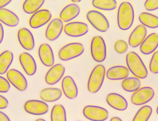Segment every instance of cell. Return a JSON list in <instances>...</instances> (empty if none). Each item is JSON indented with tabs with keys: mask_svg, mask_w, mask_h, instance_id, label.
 <instances>
[{
	"mask_svg": "<svg viewBox=\"0 0 158 121\" xmlns=\"http://www.w3.org/2000/svg\"><path fill=\"white\" fill-rule=\"evenodd\" d=\"M156 113H157L158 115V106L157 107V108H156Z\"/></svg>",
	"mask_w": 158,
	"mask_h": 121,
	"instance_id": "cell-44",
	"label": "cell"
},
{
	"mask_svg": "<svg viewBox=\"0 0 158 121\" xmlns=\"http://www.w3.org/2000/svg\"><path fill=\"white\" fill-rule=\"evenodd\" d=\"M90 52L93 59L97 63H102L106 58V46L101 36H95L91 41Z\"/></svg>",
	"mask_w": 158,
	"mask_h": 121,
	"instance_id": "cell-5",
	"label": "cell"
},
{
	"mask_svg": "<svg viewBox=\"0 0 158 121\" xmlns=\"http://www.w3.org/2000/svg\"><path fill=\"white\" fill-rule=\"evenodd\" d=\"M52 18V13L47 9L40 10L32 14L29 24L32 29H38L50 22Z\"/></svg>",
	"mask_w": 158,
	"mask_h": 121,
	"instance_id": "cell-10",
	"label": "cell"
},
{
	"mask_svg": "<svg viewBox=\"0 0 158 121\" xmlns=\"http://www.w3.org/2000/svg\"><path fill=\"white\" fill-rule=\"evenodd\" d=\"M45 0H25L23 4L24 12L28 14H32L40 10L45 3Z\"/></svg>",
	"mask_w": 158,
	"mask_h": 121,
	"instance_id": "cell-28",
	"label": "cell"
},
{
	"mask_svg": "<svg viewBox=\"0 0 158 121\" xmlns=\"http://www.w3.org/2000/svg\"><path fill=\"white\" fill-rule=\"evenodd\" d=\"M0 22L8 27H14L20 22L19 17L15 13L7 8H0Z\"/></svg>",
	"mask_w": 158,
	"mask_h": 121,
	"instance_id": "cell-25",
	"label": "cell"
},
{
	"mask_svg": "<svg viewBox=\"0 0 158 121\" xmlns=\"http://www.w3.org/2000/svg\"><path fill=\"white\" fill-rule=\"evenodd\" d=\"M144 6L147 11H155L158 9V0H146Z\"/></svg>",
	"mask_w": 158,
	"mask_h": 121,
	"instance_id": "cell-36",
	"label": "cell"
},
{
	"mask_svg": "<svg viewBox=\"0 0 158 121\" xmlns=\"http://www.w3.org/2000/svg\"><path fill=\"white\" fill-rule=\"evenodd\" d=\"M13 0H0V8H4L12 1Z\"/></svg>",
	"mask_w": 158,
	"mask_h": 121,
	"instance_id": "cell-39",
	"label": "cell"
},
{
	"mask_svg": "<svg viewBox=\"0 0 158 121\" xmlns=\"http://www.w3.org/2000/svg\"><path fill=\"white\" fill-rule=\"evenodd\" d=\"M38 56L42 64L47 67H51L55 63L54 52L47 43L41 44L38 49Z\"/></svg>",
	"mask_w": 158,
	"mask_h": 121,
	"instance_id": "cell-16",
	"label": "cell"
},
{
	"mask_svg": "<svg viewBox=\"0 0 158 121\" xmlns=\"http://www.w3.org/2000/svg\"><path fill=\"white\" fill-rule=\"evenodd\" d=\"M64 31L69 36L77 38L87 34L89 27L87 24L83 22H70L64 26Z\"/></svg>",
	"mask_w": 158,
	"mask_h": 121,
	"instance_id": "cell-12",
	"label": "cell"
},
{
	"mask_svg": "<svg viewBox=\"0 0 158 121\" xmlns=\"http://www.w3.org/2000/svg\"><path fill=\"white\" fill-rule=\"evenodd\" d=\"M17 38L19 43L25 50H32L35 48L33 35L28 29L25 27L20 29L17 33Z\"/></svg>",
	"mask_w": 158,
	"mask_h": 121,
	"instance_id": "cell-17",
	"label": "cell"
},
{
	"mask_svg": "<svg viewBox=\"0 0 158 121\" xmlns=\"http://www.w3.org/2000/svg\"><path fill=\"white\" fill-rule=\"evenodd\" d=\"M140 50L144 55L152 54L158 47V34L152 33L143 40L140 45Z\"/></svg>",
	"mask_w": 158,
	"mask_h": 121,
	"instance_id": "cell-20",
	"label": "cell"
},
{
	"mask_svg": "<svg viewBox=\"0 0 158 121\" xmlns=\"http://www.w3.org/2000/svg\"><path fill=\"white\" fill-rule=\"evenodd\" d=\"M36 121H45V119H36Z\"/></svg>",
	"mask_w": 158,
	"mask_h": 121,
	"instance_id": "cell-43",
	"label": "cell"
},
{
	"mask_svg": "<svg viewBox=\"0 0 158 121\" xmlns=\"http://www.w3.org/2000/svg\"><path fill=\"white\" fill-rule=\"evenodd\" d=\"M7 78L11 84L20 91L27 90L28 83L23 74L16 69L8 70L7 72Z\"/></svg>",
	"mask_w": 158,
	"mask_h": 121,
	"instance_id": "cell-9",
	"label": "cell"
},
{
	"mask_svg": "<svg viewBox=\"0 0 158 121\" xmlns=\"http://www.w3.org/2000/svg\"><path fill=\"white\" fill-rule=\"evenodd\" d=\"M141 86L140 79L137 77H127L121 83L122 88L127 92H135Z\"/></svg>",
	"mask_w": 158,
	"mask_h": 121,
	"instance_id": "cell-29",
	"label": "cell"
},
{
	"mask_svg": "<svg viewBox=\"0 0 158 121\" xmlns=\"http://www.w3.org/2000/svg\"><path fill=\"white\" fill-rule=\"evenodd\" d=\"M24 109L26 112L32 115H44L48 113L49 106L43 100H29L25 102Z\"/></svg>",
	"mask_w": 158,
	"mask_h": 121,
	"instance_id": "cell-11",
	"label": "cell"
},
{
	"mask_svg": "<svg viewBox=\"0 0 158 121\" xmlns=\"http://www.w3.org/2000/svg\"><path fill=\"white\" fill-rule=\"evenodd\" d=\"M111 121H122L123 120L118 117H113L111 119Z\"/></svg>",
	"mask_w": 158,
	"mask_h": 121,
	"instance_id": "cell-41",
	"label": "cell"
},
{
	"mask_svg": "<svg viewBox=\"0 0 158 121\" xmlns=\"http://www.w3.org/2000/svg\"><path fill=\"white\" fill-rule=\"evenodd\" d=\"M51 120L52 121H67L66 111L63 105L57 104L53 106L51 112Z\"/></svg>",
	"mask_w": 158,
	"mask_h": 121,
	"instance_id": "cell-31",
	"label": "cell"
},
{
	"mask_svg": "<svg viewBox=\"0 0 158 121\" xmlns=\"http://www.w3.org/2000/svg\"><path fill=\"white\" fill-rule=\"evenodd\" d=\"M19 62L24 71L29 76H33L37 71V65L34 58L28 52H22L19 55Z\"/></svg>",
	"mask_w": 158,
	"mask_h": 121,
	"instance_id": "cell-15",
	"label": "cell"
},
{
	"mask_svg": "<svg viewBox=\"0 0 158 121\" xmlns=\"http://www.w3.org/2000/svg\"><path fill=\"white\" fill-rule=\"evenodd\" d=\"M85 51V48L81 43H70L60 49L58 52L59 58L63 61H70L81 56Z\"/></svg>",
	"mask_w": 158,
	"mask_h": 121,
	"instance_id": "cell-4",
	"label": "cell"
},
{
	"mask_svg": "<svg viewBox=\"0 0 158 121\" xmlns=\"http://www.w3.org/2000/svg\"><path fill=\"white\" fill-rule=\"evenodd\" d=\"M14 59V55L10 50H5L0 54V75L8 71Z\"/></svg>",
	"mask_w": 158,
	"mask_h": 121,
	"instance_id": "cell-26",
	"label": "cell"
},
{
	"mask_svg": "<svg viewBox=\"0 0 158 121\" xmlns=\"http://www.w3.org/2000/svg\"><path fill=\"white\" fill-rule=\"evenodd\" d=\"M10 89V83L7 79L0 75V93H7Z\"/></svg>",
	"mask_w": 158,
	"mask_h": 121,
	"instance_id": "cell-35",
	"label": "cell"
},
{
	"mask_svg": "<svg viewBox=\"0 0 158 121\" xmlns=\"http://www.w3.org/2000/svg\"><path fill=\"white\" fill-rule=\"evenodd\" d=\"M152 108L150 106L146 105L142 106L135 114L133 118V121H147L150 118L152 113Z\"/></svg>",
	"mask_w": 158,
	"mask_h": 121,
	"instance_id": "cell-32",
	"label": "cell"
},
{
	"mask_svg": "<svg viewBox=\"0 0 158 121\" xmlns=\"http://www.w3.org/2000/svg\"><path fill=\"white\" fill-rule=\"evenodd\" d=\"M147 34V29L143 24L138 25L133 32L131 33L128 38V44L132 48L139 46L143 40L145 39Z\"/></svg>",
	"mask_w": 158,
	"mask_h": 121,
	"instance_id": "cell-19",
	"label": "cell"
},
{
	"mask_svg": "<svg viewBox=\"0 0 158 121\" xmlns=\"http://www.w3.org/2000/svg\"><path fill=\"white\" fill-rule=\"evenodd\" d=\"M128 49V45L125 40L119 39L114 43V49L119 54H123L126 53Z\"/></svg>",
	"mask_w": 158,
	"mask_h": 121,
	"instance_id": "cell-33",
	"label": "cell"
},
{
	"mask_svg": "<svg viewBox=\"0 0 158 121\" xmlns=\"http://www.w3.org/2000/svg\"><path fill=\"white\" fill-rule=\"evenodd\" d=\"M83 114L86 119L92 121H106L109 116L106 109L94 105L86 106L83 109Z\"/></svg>",
	"mask_w": 158,
	"mask_h": 121,
	"instance_id": "cell-7",
	"label": "cell"
},
{
	"mask_svg": "<svg viewBox=\"0 0 158 121\" xmlns=\"http://www.w3.org/2000/svg\"><path fill=\"white\" fill-rule=\"evenodd\" d=\"M86 18L89 23L100 32H106L110 29V23L107 18L98 11H88Z\"/></svg>",
	"mask_w": 158,
	"mask_h": 121,
	"instance_id": "cell-6",
	"label": "cell"
},
{
	"mask_svg": "<svg viewBox=\"0 0 158 121\" xmlns=\"http://www.w3.org/2000/svg\"><path fill=\"white\" fill-rule=\"evenodd\" d=\"M139 22L146 27L156 29L158 27V17L149 13L143 12L139 16Z\"/></svg>",
	"mask_w": 158,
	"mask_h": 121,
	"instance_id": "cell-27",
	"label": "cell"
},
{
	"mask_svg": "<svg viewBox=\"0 0 158 121\" xmlns=\"http://www.w3.org/2000/svg\"><path fill=\"white\" fill-rule=\"evenodd\" d=\"M80 13V8L75 3L67 5L60 13V18L63 23H68L76 18Z\"/></svg>",
	"mask_w": 158,
	"mask_h": 121,
	"instance_id": "cell-22",
	"label": "cell"
},
{
	"mask_svg": "<svg viewBox=\"0 0 158 121\" xmlns=\"http://www.w3.org/2000/svg\"><path fill=\"white\" fill-rule=\"evenodd\" d=\"M4 38V30L2 25L0 22V45L2 42Z\"/></svg>",
	"mask_w": 158,
	"mask_h": 121,
	"instance_id": "cell-40",
	"label": "cell"
},
{
	"mask_svg": "<svg viewBox=\"0 0 158 121\" xmlns=\"http://www.w3.org/2000/svg\"><path fill=\"white\" fill-rule=\"evenodd\" d=\"M62 91L65 96L69 99H74L78 96V88L76 82L70 75L64 77L61 82Z\"/></svg>",
	"mask_w": 158,
	"mask_h": 121,
	"instance_id": "cell-18",
	"label": "cell"
},
{
	"mask_svg": "<svg viewBox=\"0 0 158 121\" xmlns=\"http://www.w3.org/2000/svg\"><path fill=\"white\" fill-rule=\"evenodd\" d=\"M71 1L74 3H77V2H80L81 0H71Z\"/></svg>",
	"mask_w": 158,
	"mask_h": 121,
	"instance_id": "cell-42",
	"label": "cell"
},
{
	"mask_svg": "<svg viewBox=\"0 0 158 121\" xmlns=\"http://www.w3.org/2000/svg\"><path fill=\"white\" fill-rule=\"evenodd\" d=\"M126 64L129 71L135 77L144 79L148 75V70L140 56L135 52H130L127 54Z\"/></svg>",
	"mask_w": 158,
	"mask_h": 121,
	"instance_id": "cell-2",
	"label": "cell"
},
{
	"mask_svg": "<svg viewBox=\"0 0 158 121\" xmlns=\"http://www.w3.org/2000/svg\"><path fill=\"white\" fill-rule=\"evenodd\" d=\"M106 101L108 105L119 111H124L128 107V102L123 96L118 93H112L107 95Z\"/></svg>",
	"mask_w": 158,
	"mask_h": 121,
	"instance_id": "cell-21",
	"label": "cell"
},
{
	"mask_svg": "<svg viewBox=\"0 0 158 121\" xmlns=\"http://www.w3.org/2000/svg\"><path fill=\"white\" fill-rule=\"evenodd\" d=\"M63 30V21L60 18H54L48 25L45 31V37L49 41H54L60 36Z\"/></svg>",
	"mask_w": 158,
	"mask_h": 121,
	"instance_id": "cell-13",
	"label": "cell"
},
{
	"mask_svg": "<svg viewBox=\"0 0 158 121\" xmlns=\"http://www.w3.org/2000/svg\"><path fill=\"white\" fill-rule=\"evenodd\" d=\"M53 1H55V0H53Z\"/></svg>",
	"mask_w": 158,
	"mask_h": 121,
	"instance_id": "cell-45",
	"label": "cell"
},
{
	"mask_svg": "<svg viewBox=\"0 0 158 121\" xmlns=\"http://www.w3.org/2000/svg\"><path fill=\"white\" fill-rule=\"evenodd\" d=\"M65 72V68L61 64L52 66L45 75V81L46 83L50 86L55 85L61 80Z\"/></svg>",
	"mask_w": 158,
	"mask_h": 121,
	"instance_id": "cell-14",
	"label": "cell"
},
{
	"mask_svg": "<svg viewBox=\"0 0 158 121\" xmlns=\"http://www.w3.org/2000/svg\"><path fill=\"white\" fill-rule=\"evenodd\" d=\"M92 4L95 8L104 11H112L117 6L116 0H92Z\"/></svg>",
	"mask_w": 158,
	"mask_h": 121,
	"instance_id": "cell-30",
	"label": "cell"
},
{
	"mask_svg": "<svg viewBox=\"0 0 158 121\" xmlns=\"http://www.w3.org/2000/svg\"><path fill=\"white\" fill-rule=\"evenodd\" d=\"M155 96V91L150 87L139 88L132 95L131 102L135 106L145 105L151 101Z\"/></svg>",
	"mask_w": 158,
	"mask_h": 121,
	"instance_id": "cell-8",
	"label": "cell"
},
{
	"mask_svg": "<svg viewBox=\"0 0 158 121\" xmlns=\"http://www.w3.org/2000/svg\"><path fill=\"white\" fill-rule=\"evenodd\" d=\"M63 95V91L58 88L48 87L40 91V97L45 102H55L60 100Z\"/></svg>",
	"mask_w": 158,
	"mask_h": 121,
	"instance_id": "cell-23",
	"label": "cell"
},
{
	"mask_svg": "<svg viewBox=\"0 0 158 121\" xmlns=\"http://www.w3.org/2000/svg\"><path fill=\"white\" fill-rule=\"evenodd\" d=\"M106 74L105 67L97 65L90 73L87 81V90L92 94L98 93L102 86Z\"/></svg>",
	"mask_w": 158,
	"mask_h": 121,
	"instance_id": "cell-3",
	"label": "cell"
},
{
	"mask_svg": "<svg viewBox=\"0 0 158 121\" xmlns=\"http://www.w3.org/2000/svg\"><path fill=\"white\" fill-rule=\"evenodd\" d=\"M129 75V70L124 66L112 67L106 71V77L110 80H121Z\"/></svg>",
	"mask_w": 158,
	"mask_h": 121,
	"instance_id": "cell-24",
	"label": "cell"
},
{
	"mask_svg": "<svg viewBox=\"0 0 158 121\" xmlns=\"http://www.w3.org/2000/svg\"><path fill=\"white\" fill-rule=\"evenodd\" d=\"M8 106V100L6 97L0 95V109H6Z\"/></svg>",
	"mask_w": 158,
	"mask_h": 121,
	"instance_id": "cell-37",
	"label": "cell"
},
{
	"mask_svg": "<svg viewBox=\"0 0 158 121\" xmlns=\"http://www.w3.org/2000/svg\"><path fill=\"white\" fill-rule=\"evenodd\" d=\"M10 119L8 116L4 112L0 111V121H10Z\"/></svg>",
	"mask_w": 158,
	"mask_h": 121,
	"instance_id": "cell-38",
	"label": "cell"
},
{
	"mask_svg": "<svg viewBox=\"0 0 158 121\" xmlns=\"http://www.w3.org/2000/svg\"><path fill=\"white\" fill-rule=\"evenodd\" d=\"M150 71L153 74H158V51L153 53L149 64Z\"/></svg>",
	"mask_w": 158,
	"mask_h": 121,
	"instance_id": "cell-34",
	"label": "cell"
},
{
	"mask_svg": "<svg viewBox=\"0 0 158 121\" xmlns=\"http://www.w3.org/2000/svg\"><path fill=\"white\" fill-rule=\"evenodd\" d=\"M135 20V11L131 3L125 1L122 2L118 9L117 24L122 30H127L131 28Z\"/></svg>",
	"mask_w": 158,
	"mask_h": 121,
	"instance_id": "cell-1",
	"label": "cell"
}]
</instances>
